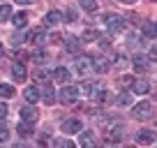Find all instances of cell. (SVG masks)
I'll use <instances>...</instances> for the list:
<instances>
[{"label":"cell","mask_w":157,"mask_h":148,"mask_svg":"<svg viewBox=\"0 0 157 148\" xmlns=\"http://www.w3.org/2000/svg\"><path fill=\"white\" fill-rule=\"evenodd\" d=\"M143 35L141 37H146V40H155V21H143Z\"/></svg>","instance_id":"obj_20"},{"label":"cell","mask_w":157,"mask_h":148,"mask_svg":"<svg viewBox=\"0 0 157 148\" xmlns=\"http://www.w3.org/2000/svg\"><path fill=\"white\" fill-rule=\"evenodd\" d=\"M132 65H134V69H136L139 74H146L148 69H150V58L143 56V53H134L132 56Z\"/></svg>","instance_id":"obj_4"},{"label":"cell","mask_w":157,"mask_h":148,"mask_svg":"<svg viewBox=\"0 0 157 148\" xmlns=\"http://www.w3.org/2000/svg\"><path fill=\"white\" fill-rule=\"evenodd\" d=\"M150 2H155V0H150Z\"/></svg>","instance_id":"obj_43"},{"label":"cell","mask_w":157,"mask_h":148,"mask_svg":"<svg viewBox=\"0 0 157 148\" xmlns=\"http://www.w3.org/2000/svg\"><path fill=\"white\" fill-rule=\"evenodd\" d=\"M93 99H95V102H99V104H106V102H111V93H109L106 88H97L93 93Z\"/></svg>","instance_id":"obj_16"},{"label":"cell","mask_w":157,"mask_h":148,"mask_svg":"<svg viewBox=\"0 0 157 148\" xmlns=\"http://www.w3.org/2000/svg\"><path fill=\"white\" fill-rule=\"evenodd\" d=\"M37 90H39V97L44 99L46 104H53V102H56V93H53V88H51L46 81H44V86H42V88H37Z\"/></svg>","instance_id":"obj_14"},{"label":"cell","mask_w":157,"mask_h":148,"mask_svg":"<svg viewBox=\"0 0 157 148\" xmlns=\"http://www.w3.org/2000/svg\"><path fill=\"white\" fill-rule=\"evenodd\" d=\"M35 79H37L39 84H42V81H46V79H49V72H46V69H37V74H35Z\"/></svg>","instance_id":"obj_31"},{"label":"cell","mask_w":157,"mask_h":148,"mask_svg":"<svg viewBox=\"0 0 157 148\" xmlns=\"http://www.w3.org/2000/svg\"><path fill=\"white\" fill-rule=\"evenodd\" d=\"M136 143H141V146H152V143H155V132H152V130H139Z\"/></svg>","instance_id":"obj_10"},{"label":"cell","mask_w":157,"mask_h":148,"mask_svg":"<svg viewBox=\"0 0 157 148\" xmlns=\"http://www.w3.org/2000/svg\"><path fill=\"white\" fill-rule=\"evenodd\" d=\"M42 148H44V146H42Z\"/></svg>","instance_id":"obj_44"},{"label":"cell","mask_w":157,"mask_h":148,"mask_svg":"<svg viewBox=\"0 0 157 148\" xmlns=\"http://www.w3.org/2000/svg\"><path fill=\"white\" fill-rule=\"evenodd\" d=\"M58 97H60L63 104H74V102H78V88H74V86H65V88H60Z\"/></svg>","instance_id":"obj_3"},{"label":"cell","mask_w":157,"mask_h":148,"mask_svg":"<svg viewBox=\"0 0 157 148\" xmlns=\"http://www.w3.org/2000/svg\"><path fill=\"white\" fill-rule=\"evenodd\" d=\"M60 21H63V12H58V10H51L49 14L44 16V25L46 28H53V25H58Z\"/></svg>","instance_id":"obj_12"},{"label":"cell","mask_w":157,"mask_h":148,"mask_svg":"<svg viewBox=\"0 0 157 148\" xmlns=\"http://www.w3.org/2000/svg\"><path fill=\"white\" fill-rule=\"evenodd\" d=\"M25 40H28V33H25L23 28H19L14 35H12V44L19 46V44H25Z\"/></svg>","instance_id":"obj_21"},{"label":"cell","mask_w":157,"mask_h":148,"mask_svg":"<svg viewBox=\"0 0 157 148\" xmlns=\"http://www.w3.org/2000/svg\"><path fill=\"white\" fill-rule=\"evenodd\" d=\"M118 2H123V5H132V2H136V0H118Z\"/></svg>","instance_id":"obj_40"},{"label":"cell","mask_w":157,"mask_h":148,"mask_svg":"<svg viewBox=\"0 0 157 148\" xmlns=\"http://www.w3.org/2000/svg\"><path fill=\"white\" fill-rule=\"evenodd\" d=\"M132 81H134V79H127V76H123V79H120V84H123V86H129Z\"/></svg>","instance_id":"obj_38"},{"label":"cell","mask_w":157,"mask_h":148,"mask_svg":"<svg viewBox=\"0 0 157 148\" xmlns=\"http://www.w3.org/2000/svg\"><path fill=\"white\" fill-rule=\"evenodd\" d=\"M90 60H93V72H97V74H106L109 67H111V60L106 56H95Z\"/></svg>","instance_id":"obj_6"},{"label":"cell","mask_w":157,"mask_h":148,"mask_svg":"<svg viewBox=\"0 0 157 148\" xmlns=\"http://www.w3.org/2000/svg\"><path fill=\"white\" fill-rule=\"evenodd\" d=\"M53 76H56V81H58V84H67L72 74H69V69H67V67H56Z\"/></svg>","instance_id":"obj_18"},{"label":"cell","mask_w":157,"mask_h":148,"mask_svg":"<svg viewBox=\"0 0 157 148\" xmlns=\"http://www.w3.org/2000/svg\"><path fill=\"white\" fill-rule=\"evenodd\" d=\"M16 132H19V137H21V139H25V137H30V134H33V125H30V123H23V120H21L19 127H16Z\"/></svg>","instance_id":"obj_24"},{"label":"cell","mask_w":157,"mask_h":148,"mask_svg":"<svg viewBox=\"0 0 157 148\" xmlns=\"http://www.w3.org/2000/svg\"><path fill=\"white\" fill-rule=\"evenodd\" d=\"M7 114H10L7 104H5V102H0V120H5V118H7Z\"/></svg>","instance_id":"obj_34"},{"label":"cell","mask_w":157,"mask_h":148,"mask_svg":"<svg viewBox=\"0 0 157 148\" xmlns=\"http://www.w3.org/2000/svg\"><path fill=\"white\" fill-rule=\"evenodd\" d=\"M7 139H10V130H7L5 125H0V143L7 141Z\"/></svg>","instance_id":"obj_33"},{"label":"cell","mask_w":157,"mask_h":148,"mask_svg":"<svg viewBox=\"0 0 157 148\" xmlns=\"http://www.w3.org/2000/svg\"><path fill=\"white\" fill-rule=\"evenodd\" d=\"M148 90H150V84H148V81H141V79H136V81H132V84H129V93L146 95Z\"/></svg>","instance_id":"obj_13"},{"label":"cell","mask_w":157,"mask_h":148,"mask_svg":"<svg viewBox=\"0 0 157 148\" xmlns=\"http://www.w3.org/2000/svg\"><path fill=\"white\" fill-rule=\"evenodd\" d=\"M12 23L16 25V28H25V25H28V14H25V12H19V14H12Z\"/></svg>","instance_id":"obj_19"},{"label":"cell","mask_w":157,"mask_h":148,"mask_svg":"<svg viewBox=\"0 0 157 148\" xmlns=\"http://www.w3.org/2000/svg\"><path fill=\"white\" fill-rule=\"evenodd\" d=\"M60 130L65 134H78V130H83V127H81V120L78 118H67V120H63Z\"/></svg>","instance_id":"obj_8"},{"label":"cell","mask_w":157,"mask_h":148,"mask_svg":"<svg viewBox=\"0 0 157 148\" xmlns=\"http://www.w3.org/2000/svg\"><path fill=\"white\" fill-rule=\"evenodd\" d=\"M127 148H134V146H127Z\"/></svg>","instance_id":"obj_42"},{"label":"cell","mask_w":157,"mask_h":148,"mask_svg":"<svg viewBox=\"0 0 157 148\" xmlns=\"http://www.w3.org/2000/svg\"><path fill=\"white\" fill-rule=\"evenodd\" d=\"M97 88H99V86L93 84V81H83V84H81V90H83V93H88V95H93Z\"/></svg>","instance_id":"obj_29"},{"label":"cell","mask_w":157,"mask_h":148,"mask_svg":"<svg viewBox=\"0 0 157 148\" xmlns=\"http://www.w3.org/2000/svg\"><path fill=\"white\" fill-rule=\"evenodd\" d=\"M12 79L14 81H25L28 79V69H25L23 63H14L12 65Z\"/></svg>","instance_id":"obj_11"},{"label":"cell","mask_w":157,"mask_h":148,"mask_svg":"<svg viewBox=\"0 0 157 148\" xmlns=\"http://www.w3.org/2000/svg\"><path fill=\"white\" fill-rule=\"evenodd\" d=\"M78 148H97V143H95V134L90 132V130L78 132Z\"/></svg>","instance_id":"obj_7"},{"label":"cell","mask_w":157,"mask_h":148,"mask_svg":"<svg viewBox=\"0 0 157 148\" xmlns=\"http://www.w3.org/2000/svg\"><path fill=\"white\" fill-rule=\"evenodd\" d=\"M12 19V7L10 5H0V23H5V21Z\"/></svg>","instance_id":"obj_28"},{"label":"cell","mask_w":157,"mask_h":148,"mask_svg":"<svg viewBox=\"0 0 157 148\" xmlns=\"http://www.w3.org/2000/svg\"><path fill=\"white\" fill-rule=\"evenodd\" d=\"M132 116H134L136 120H150L152 116H155V111H152V104H150V102H139V104H134Z\"/></svg>","instance_id":"obj_2"},{"label":"cell","mask_w":157,"mask_h":148,"mask_svg":"<svg viewBox=\"0 0 157 148\" xmlns=\"http://www.w3.org/2000/svg\"><path fill=\"white\" fill-rule=\"evenodd\" d=\"M23 97L28 99L30 104H37V102H39V90L35 88V86H28V88L23 90Z\"/></svg>","instance_id":"obj_17"},{"label":"cell","mask_w":157,"mask_h":148,"mask_svg":"<svg viewBox=\"0 0 157 148\" xmlns=\"http://www.w3.org/2000/svg\"><path fill=\"white\" fill-rule=\"evenodd\" d=\"M19 5H33V2H37V0H16Z\"/></svg>","instance_id":"obj_37"},{"label":"cell","mask_w":157,"mask_h":148,"mask_svg":"<svg viewBox=\"0 0 157 148\" xmlns=\"http://www.w3.org/2000/svg\"><path fill=\"white\" fill-rule=\"evenodd\" d=\"M116 104L118 107H129V104H132V93H120L116 97Z\"/></svg>","instance_id":"obj_26"},{"label":"cell","mask_w":157,"mask_h":148,"mask_svg":"<svg viewBox=\"0 0 157 148\" xmlns=\"http://www.w3.org/2000/svg\"><path fill=\"white\" fill-rule=\"evenodd\" d=\"M104 25L109 28V33L111 35H118L125 30V19L120 14H106L104 16Z\"/></svg>","instance_id":"obj_1"},{"label":"cell","mask_w":157,"mask_h":148,"mask_svg":"<svg viewBox=\"0 0 157 148\" xmlns=\"http://www.w3.org/2000/svg\"><path fill=\"white\" fill-rule=\"evenodd\" d=\"M60 148H76V143L69 141V139H60Z\"/></svg>","instance_id":"obj_36"},{"label":"cell","mask_w":157,"mask_h":148,"mask_svg":"<svg viewBox=\"0 0 157 148\" xmlns=\"http://www.w3.org/2000/svg\"><path fill=\"white\" fill-rule=\"evenodd\" d=\"M12 148H28V143H23V141H19V143H14Z\"/></svg>","instance_id":"obj_39"},{"label":"cell","mask_w":157,"mask_h":148,"mask_svg":"<svg viewBox=\"0 0 157 148\" xmlns=\"http://www.w3.org/2000/svg\"><path fill=\"white\" fill-rule=\"evenodd\" d=\"M104 137H106V141L109 143H120L123 141V127H106V134H104Z\"/></svg>","instance_id":"obj_15"},{"label":"cell","mask_w":157,"mask_h":148,"mask_svg":"<svg viewBox=\"0 0 157 148\" xmlns=\"http://www.w3.org/2000/svg\"><path fill=\"white\" fill-rule=\"evenodd\" d=\"M33 42H35L37 46H42V44L46 42V30H44V28H37V30H33Z\"/></svg>","instance_id":"obj_23"},{"label":"cell","mask_w":157,"mask_h":148,"mask_svg":"<svg viewBox=\"0 0 157 148\" xmlns=\"http://www.w3.org/2000/svg\"><path fill=\"white\" fill-rule=\"evenodd\" d=\"M99 37V33H95V30H86L83 33V42H95Z\"/></svg>","instance_id":"obj_30"},{"label":"cell","mask_w":157,"mask_h":148,"mask_svg":"<svg viewBox=\"0 0 157 148\" xmlns=\"http://www.w3.org/2000/svg\"><path fill=\"white\" fill-rule=\"evenodd\" d=\"M14 60L16 63H25V60H28V53H25V51H19V53H14Z\"/></svg>","instance_id":"obj_35"},{"label":"cell","mask_w":157,"mask_h":148,"mask_svg":"<svg viewBox=\"0 0 157 148\" xmlns=\"http://www.w3.org/2000/svg\"><path fill=\"white\" fill-rule=\"evenodd\" d=\"M46 58H49V56H46L44 51H37V53L33 56V60H35V63H46Z\"/></svg>","instance_id":"obj_32"},{"label":"cell","mask_w":157,"mask_h":148,"mask_svg":"<svg viewBox=\"0 0 157 148\" xmlns=\"http://www.w3.org/2000/svg\"><path fill=\"white\" fill-rule=\"evenodd\" d=\"M37 118H39V114H37V109L33 107V104H30V107H23L21 109V120H23V123H37Z\"/></svg>","instance_id":"obj_9"},{"label":"cell","mask_w":157,"mask_h":148,"mask_svg":"<svg viewBox=\"0 0 157 148\" xmlns=\"http://www.w3.org/2000/svg\"><path fill=\"white\" fill-rule=\"evenodd\" d=\"M2 51H5V49H2V44H0V56H2Z\"/></svg>","instance_id":"obj_41"},{"label":"cell","mask_w":157,"mask_h":148,"mask_svg":"<svg viewBox=\"0 0 157 148\" xmlns=\"http://www.w3.org/2000/svg\"><path fill=\"white\" fill-rule=\"evenodd\" d=\"M14 95H16L14 86H10V84H0V97H2V99H10V97H14Z\"/></svg>","instance_id":"obj_22"},{"label":"cell","mask_w":157,"mask_h":148,"mask_svg":"<svg viewBox=\"0 0 157 148\" xmlns=\"http://www.w3.org/2000/svg\"><path fill=\"white\" fill-rule=\"evenodd\" d=\"M78 5L83 7L86 12H90V14H93V12H97V0H78Z\"/></svg>","instance_id":"obj_27"},{"label":"cell","mask_w":157,"mask_h":148,"mask_svg":"<svg viewBox=\"0 0 157 148\" xmlns=\"http://www.w3.org/2000/svg\"><path fill=\"white\" fill-rule=\"evenodd\" d=\"M74 69H76L78 74H93V60H90L88 56H78V58L74 60Z\"/></svg>","instance_id":"obj_5"},{"label":"cell","mask_w":157,"mask_h":148,"mask_svg":"<svg viewBox=\"0 0 157 148\" xmlns=\"http://www.w3.org/2000/svg\"><path fill=\"white\" fill-rule=\"evenodd\" d=\"M65 46H67V51H72V53H76V51H78V46H81V44H78V40H76V37H72V35H67V37H65Z\"/></svg>","instance_id":"obj_25"}]
</instances>
